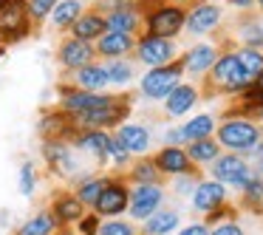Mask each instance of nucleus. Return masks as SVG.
Wrapping results in <instances>:
<instances>
[{
  "instance_id": "f257e3e1",
  "label": "nucleus",
  "mask_w": 263,
  "mask_h": 235,
  "mask_svg": "<svg viewBox=\"0 0 263 235\" xmlns=\"http://www.w3.org/2000/svg\"><path fill=\"white\" fill-rule=\"evenodd\" d=\"M260 125L249 116H229L218 125V142L223 148H229L232 153H240L246 156L257 142H260Z\"/></svg>"
},
{
  "instance_id": "f03ea898",
  "label": "nucleus",
  "mask_w": 263,
  "mask_h": 235,
  "mask_svg": "<svg viewBox=\"0 0 263 235\" xmlns=\"http://www.w3.org/2000/svg\"><path fill=\"white\" fill-rule=\"evenodd\" d=\"M212 74H210V82L215 91H223V94H243L246 88L252 85L249 74L243 71L238 54L235 51H227V54H218L215 65H212Z\"/></svg>"
},
{
  "instance_id": "7ed1b4c3",
  "label": "nucleus",
  "mask_w": 263,
  "mask_h": 235,
  "mask_svg": "<svg viewBox=\"0 0 263 235\" xmlns=\"http://www.w3.org/2000/svg\"><path fill=\"white\" fill-rule=\"evenodd\" d=\"M184 23H187V12H184L181 6H176V3H159V6L144 17L147 34L167 37V40H173V37L184 29Z\"/></svg>"
},
{
  "instance_id": "20e7f679",
  "label": "nucleus",
  "mask_w": 263,
  "mask_h": 235,
  "mask_svg": "<svg viewBox=\"0 0 263 235\" xmlns=\"http://www.w3.org/2000/svg\"><path fill=\"white\" fill-rule=\"evenodd\" d=\"M181 74H184V65L181 63H173L164 65V68H150L147 74L142 77V94L150 99H167L178 85H181Z\"/></svg>"
},
{
  "instance_id": "39448f33",
  "label": "nucleus",
  "mask_w": 263,
  "mask_h": 235,
  "mask_svg": "<svg viewBox=\"0 0 263 235\" xmlns=\"http://www.w3.org/2000/svg\"><path fill=\"white\" fill-rule=\"evenodd\" d=\"M212 178L221 184H232V187H240L243 190L246 184L252 182V178L257 176L255 170H252L249 161H243L238 153H229V156H218L215 161H212Z\"/></svg>"
},
{
  "instance_id": "423d86ee",
  "label": "nucleus",
  "mask_w": 263,
  "mask_h": 235,
  "mask_svg": "<svg viewBox=\"0 0 263 235\" xmlns=\"http://www.w3.org/2000/svg\"><path fill=\"white\" fill-rule=\"evenodd\" d=\"M136 54L147 68H164V65L176 63V43L167 40V37L144 34L136 43Z\"/></svg>"
},
{
  "instance_id": "0eeeda50",
  "label": "nucleus",
  "mask_w": 263,
  "mask_h": 235,
  "mask_svg": "<svg viewBox=\"0 0 263 235\" xmlns=\"http://www.w3.org/2000/svg\"><path fill=\"white\" fill-rule=\"evenodd\" d=\"M127 111H130V105H127L125 99L110 97L108 105L93 108V111H88V114H80V116H77V122L85 125L88 131H99V128H108V125H119V122L127 116Z\"/></svg>"
},
{
  "instance_id": "6e6552de",
  "label": "nucleus",
  "mask_w": 263,
  "mask_h": 235,
  "mask_svg": "<svg viewBox=\"0 0 263 235\" xmlns=\"http://www.w3.org/2000/svg\"><path fill=\"white\" fill-rule=\"evenodd\" d=\"M161 201H164L161 184H139L136 190H130V204H127V210H130L133 218L147 221L153 212H159Z\"/></svg>"
},
{
  "instance_id": "1a4fd4ad",
  "label": "nucleus",
  "mask_w": 263,
  "mask_h": 235,
  "mask_svg": "<svg viewBox=\"0 0 263 235\" xmlns=\"http://www.w3.org/2000/svg\"><path fill=\"white\" fill-rule=\"evenodd\" d=\"M156 167L164 176H193V159L187 156V150L178 148V144H167L159 150L156 156Z\"/></svg>"
},
{
  "instance_id": "9d476101",
  "label": "nucleus",
  "mask_w": 263,
  "mask_h": 235,
  "mask_svg": "<svg viewBox=\"0 0 263 235\" xmlns=\"http://www.w3.org/2000/svg\"><path fill=\"white\" fill-rule=\"evenodd\" d=\"M223 12L218 3H195L193 9L187 12V23H184V29L190 31V34H206V31H212L218 23H221Z\"/></svg>"
},
{
  "instance_id": "9b49d317",
  "label": "nucleus",
  "mask_w": 263,
  "mask_h": 235,
  "mask_svg": "<svg viewBox=\"0 0 263 235\" xmlns=\"http://www.w3.org/2000/svg\"><path fill=\"white\" fill-rule=\"evenodd\" d=\"M227 204V184L215 182V178H206V182L195 184V193H193V207L201 212H212L218 207Z\"/></svg>"
},
{
  "instance_id": "f8f14e48",
  "label": "nucleus",
  "mask_w": 263,
  "mask_h": 235,
  "mask_svg": "<svg viewBox=\"0 0 263 235\" xmlns=\"http://www.w3.org/2000/svg\"><path fill=\"white\" fill-rule=\"evenodd\" d=\"M26 20H29V9L20 0H9L6 6H0V31L6 37H23Z\"/></svg>"
},
{
  "instance_id": "ddd939ff",
  "label": "nucleus",
  "mask_w": 263,
  "mask_h": 235,
  "mask_svg": "<svg viewBox=\"0 0 263 235\" xmlns=\"http://www.w3.org/2000/svg\"><path fill=\"white\" fill-rule=\"evenodd\" d=\"M127 204H130L127 187H122V184H116V182H108V187H105L102 195L97 198L93 210H97L99 215H119V212L127 210Z\"/></svg>"
},
{
  "instance_id": "4468645a",
  "label": "nucleus",
  "mask_w": 263,
  "mask_h": 235,
  "mask_svg": "<svg viewBox=\"0 0 263 235\" xmlns=\"http://www.w3.org/2000/svg\"><path fill=\"white\" fill-rule=\"evenodd\" d=\"M91 57H93V46L85 40H65L63 48H60V63L65 65V68H85V65H91Z\"/></svg>"
},
{
  "instance_id": "2eb2a0df",
  "label": "nucleus",
  "mask_w": 263,
  "mask_h": 235,
  "mask_svg": "<svg viewBox=\"0 0 263 235\" xmlns=\"http://www.w3.org/2000/svg\"><path fill=\"white\" fill-rule=\"evenodd\" d=\"M215 60H218L215 46H210V43H198V46H193L181 57V65H184V71H190V74H204L206 68L215 65Z\"/></svg>"
},
{
  "instance_id": "dca6fc26",
  "label": "nucleus",
  "mask_w": 263,
  "mask_h": 235,
  "mask_svg": "<svg viewBox=\"0 0 263 235\" xmlns=\"http://www.w3.org/2000/svg\"><path fill=\"white\" fill-rule=\"evenodd\" d=\"M105 26L108 31H119V34H136L139 26H142V14L136 12L133 6H116L114 12L105 17Z\"/></svg>"
},
{
  "instance_id": "f3484780",
  "label": "nucleus",
  "mask_w": 263,
  "mask_h": 235,
  "mask_svg": "<svg viewBox=\"0 0 263 235\" xmlns=\"http://www.w3.org/2000/svg\"><path fill=\"white\" fill-rule=\"evenodd\" d=\"M110 97H102V94H91V91H71L63 97V108L68 111V114L80 116V114H88V111L93 108H102V105H108Z\"/></svg>"
},
{
  "instance_id": "a211bd4d",
  "label": "nucleus",
  "mask_w": 263,
  "mask_h": 235,
  "mask_svg": "<svg viewBox=\"0 0 263 235\" xmlns=\"http://www.w3.org/2000/svg\"><path fill=\"white\" fill-rule=\"evenodd\" d=\"M198 97H201V94H198V88H195V85H178L176 91L164 99V111L170 116H184V114H190V111L195 108Z\"/></svg>"
},
{
  "instance_id": "6ab92c4d",
  "label": "nucleus",
  "mask_w": 263,
  "mask_h": 235,
  "mask_svg": "<svg viewBox=\"0 0 263 235\" xmlns=\"http://www.w3.org/2000/svg\"><path fill=\"white\" fill-rule=\"evenodd\" d=\"M116 139H119L130 153H147V150H150V131L144 125H133V122L119 125Z\"/></svg>"
},
{
  "instance_id": "aec40b11",
  "label": "nucleus",
  "mask_w": 263,
  "mask_h": 235,
  "mask_svg": "<svg viewBox=\"0 0 263 235\" xmlns=\"http://www.w3.org/2000/svg\"><path fill=\"white\" fill-rule=\"evenodd\" d=\"M110 82L108 77V68L105 65H85V68L77 71V85H80V91H91V94H99L105 85Z\"/></svg>"
},
{
  "instance_id": "412c9836",
  "label": "nucleus",
  "mask_w": 263,
  "mask_h": 235,
  "mask_svg": "<svg viewBox=\"0 0 263 235\" xmlns=\"http://www.w3.org/2000/svg\"><path fill=\"white\" fill-rule=\"evenodd\" d=\"M136 46L133 43V34H119V31H105L102 37H99V54L102 57H122V54H127L130 48Z\"/></svg>"
},
{
  "instance_id": "4be33fe9",
  "label": "nucleus",
  "mask_w": 263,
  "mask_h": 235,
  "mask_svg": "<svg viewBox=\"0 0 263 235\" xmlns=\"http://www.w3.org/2000/svg\"><path fill=\"white\" fill-rule=\"evenodd\" d=\"M215 128L218 125H215V119H212L210 114H198V116H193L187 125H181V139L187 144L190 142H198V139H210Z\"/></svg>"
},
{
  "instance_id": "5701e85b",
  "label": "nucleus",
  "mask_w": 263,
  "mask_h": 235,
  "mask_svg": "<svg viewBox=\"0 0 263 235\" xmlns=\"http://www.w3.org/2000/svg\"><path fill=\"white\" fill-rule=\"evenodd\" d=\"M105 31H108V26H105L102 14H82V17L74 23V37L77 40H85V43L99 40Z\"/></svg>"
},
{
  "instance_id": "b1692460",
  "label": "nucleus",
  "mask_w": 263,
  "mask_h": 235,
  "mask_svg": "<svg viewBox=\"0 0 263 235\" xmlns=\"http://www.w3.org/2000/svg\"><path fill=\"white\" fill-rule=\"evenodd\" d=\"M110 142H114V136H108L105 131H85L80 139H77V144H80L85 153H93L97 159H108Z\"/></svg>"
},
{
  "instance_id": "393cba45",
  "label": "nucleus",
  "mask_w": 263,
  "mask_h": 235,
  "mask_svg": "<svg viewBox=\"0 0 263 235\" xmlns=\"http://www.w3.org/2000/svg\"><path fill=\"white\" fill-rule=\"evenodd\" d=\"M181 215L176 210H159L144 221V235H170L178 227Z\"/></svg>"
},
{
  "instance_id": "a878e982",
  "label": "nucleus",
  "mask_w": 263,
  "mask_h": 235,
  "mask_svg": "<svg viewBox=\"0 0 263 235\" xmlns=\"http://www.w3.org/2000/svg\"><path fill=\"white\" fill-rule=\"evenodd\" d=\"M238 40L246 48H263V17H246L238 26Z\"/></svg>"
},
{
  "instance_id": "bb28decb",
  "label": "nucleus",
  "mask_w": 263,
  "mask_h": 235,
  "mask_svg": "<svg viewBox=\"0 0 263 235\" xmlns=\"http://www.w3.org/2000/svg\"><path fill=\"white\" fill-rule=\"evenodd\" d=\"M80 17H82V3H80V0H60L57 9L51 12V20H54V26H57V29L74 26Z\"/></svg>"
},
{
  "instance_id": "cd10ccee",
  "label": "nucleus",
  "mask_w": 263,
  "mask_h": 235,
  "mask_svg": "<svg viewBox=\"0 0 263 235\" xmlns=\"http://www.w3.org/2000/svg\"><path fill=\"white\" fill-rule=\"evenodd\" d=\"M187 156L195 165H204V161H215L221 156V148H218L215 139H198V142L187 144Z\"/></svg>"
},
{
  "instance_id": "c85d7f7f",
  "label": "nucleus",
  "mask_w": 263,
  "mask_h": 235,
  "mask_svg": "<svg viewBox=\"0 0 263 235\" xmlns=\"http://www.w3.org/2000/svg\"><path fill=\"white\" fill-rule=\"evenodd\" d=\"M46 156H48V161L54 165V170H57V173H65V176H68V173L77 170L74 156H71V150L65 148V144H48Z\"/></svg>"
},
{
  "instance_id": "c756f323",
  "label": "nucleus",
  "mask_w": 263,
  "mask_h": 235,
  "mask_svg": "<svg viewBox=\"0 0 263 235\" xmlns=\"http://www.w3.org/2000/svg\"><path fill=\"white\" fill-rule=\"evenodd\" d=\"M238 60H240V65H243V71L249 74V80H255L257 74L263 71V51L260 48H238Z\"/></svg>"
},
{
  "instance_id": "7c9ffc66",
  "label": "nucleus",
  "mask_w": 263,
  "mask_h": 235,
  "mask_svg": "<svg viewBox=\"0 0 263 235\" xmlns=\"http://www.w3.org/2000/svg\"><path fill=\"white\" fill-rule=\"evenodd\" d=\"M54 215L63 218V221H77V218H82V201L77 195H65V198L57 201Z\"/></svg>"
},
{
  "instance_id": "2f4dec72",
  "label": "nucleus",
  "mask_w": 263,
  "mask_h": 235,
  "mask_svg": "<svg viewBox=\"0 0 263 235\" xmlns=\"http://www.w3.org/2000/svg\"><path fill=\"white\" fill-rule=\"evenodd\" d=\"M51 229H54V218L48 212H40L29 224H23V229L17 235H51Z\"/></svg>"
},
{
  "instance_id": "473e14b6",
  "label": "nucleus",
  "mask_w": 263,
  "mask_h": 235,
  "mask_svg": "<svg viewBox=\"0 0 263 235\" xmlns=\"http://www.w3.org/2000/svg\"><path fill=\"white\" fill-rule=\"evenodd\" d=\"M105 187H108V182H105V178H88V182L77 190V198H80L82 204H97V198L102 195Z\"/></svg>"
},
{
  "instance_id": "72a5a7b5",
  "label": "nucleus",
  "mask_w": 263,
  "mask_h": 235,
  "mask_svg": "<svg viewBox=\"0 0 263 235\" xmlns=\"http://www.w3.org/2000/svg\"><path fill=\"white\" fill-rule=\"evenodd\" d=\"M243 204L252 210H263V176H255L243 187Z\"/></svg>"
},
{
  "instance_id": "f704fd0d",
  "label": "nucleus",
  "mask_w": 263,
  "mask_h": 235,
  "mask_svg": "<svg viewBox=\"0 0 263 235\" xmlns=\"http://www.w3.org/2000/svg\"><path fill=\"white\" fill-rule=\"evenodd\" d=\"M105 68H108L110 82H116V85H127V82L133 80V65L125 63V60H110Z\"/></svg>"
},
{
  "instance_id": "c9c22d12",
  "label": "nucleus",
  "mask_w": 263,
  "mask_h": 235,
  "mask_svg": "<svg viewBox=\"0 0 263 235\" xmlns=\"http://www.w3.org/2000/svg\"><path fill=\"white\" fill-rule=\"evenodd\" d=\"M159 167L156 161H139L136 170H133V182L136 184H159Z\"/></svg>"
},
{
  "instance_id": "e433bc0d",
  "label": "nucleus",
  "mask_w": 263,
  "mask_h": 235,
  "mask_svg": "<svg viewBox=\"0 0 263 235\" xmlns=\"http://www.w3.org/2000/svg\"><path fill=\"white\" fill-rule=\"evenodd\" d=\"M57 3L60 0H29V14L34 20H43V17H48V14L57 9Z\"/></svg>"
},
{
  "instance_id": "4c0bfd02",
  "label": "nucleus",
  "mask_w": 263,
  "mask_h": 235,
  "mask_svg": "<svg viewBox=\"0 0 263 235\" xmlns=\"http://www.w3.org/2000/svg\"><path fill=\"white\" fill-rule=\"evenodd\" d=\"M97 235H136V229H133L130 224H125V221H108V224L99 227Z\"/></svg>"
},
{
  "instance_id": "58836bf2",
  "label": "nucleus",
  "mask_w": 263,
  "mask_h": 235,
  "mask_svg": "<svg viewBox=\"0 0 263 235\" xmlns=\"http://www.w3.org/2000/svg\"><path fill=\"white\" fill-rule=\"evenodd\" d=\"M20 193H23V195L34 193V167H31L29 161L20 167Z\"/></svg>"
},
{
  "instance_id": "ea45409f",
  "label": "nucleus",
  "mask_w": 263,
  "mask_h": 235,
  "mask_svg": "<svg viewBox=\"0 0 263 235\" xmlns=\"http://www.w3.org/2000/svg\"><path fill=\"white\" fill-rule=\"evenodd\" d=\"M108 159H114L116 165H127V159H130V150L125 148V144L119 142V139H114V142H110V153H108Z\"/></svg>"
},
{
  "instance_id": "a19ab883",
  "label": "nucleus",
  "mask_w": 263,
  "mask_h": 235,
  "mask_svg": "<svg viewBox=\"0 0 263 235\" xmlns=\"http://www.w3.org/2000/svg\"><path fill=\"white\" fill-rule=\"evenodd\" d=\"M210 235H246V232L238 227V224L227 221V224H218V227H212V229H210Z\"/></svg>"
},
{
  "instance_id": "79ce46f5",
  "label": "nucleus",
  "mask_w": 263,
  "mask_h": 235,
  "mask_svg": "<svg viewBox=\"0 0 263 235\" xmlns=\"http://www.w3.org/2000/svg\"><path fill=\"white\" fill-rule=\"evenodd\" d=\"M97 218H99V215H88V218H82V232H85V235H97V232H99Z\"/></svg>"
},
{
  "instance_id": "37998d69",
  "label": "nucleus",
  "mask_w": 263,
  "mask_h": 235,
  "mask_svg": "<svg viewBox=\"0 0 263 235\" xmlns=\"http://www.w3.org/2000/svg\"><path fill=\"white\" fill-rule=\"evenodd\" d=\"M178 235H210V229H206L204 224H190V227H184Z\"/></svg>"
},
{
  "instance_id": "c03bdc74",
  "label": "nucleus",
  "mask_w": 263,
  "mask_h": 235,
  "mask_svg": "<svg viewBox=\"0 0 263 235\" xmlns=\"http://www.w3.org/2000/svg\"><path fill=\"white\" fill-rule=\"evenodd\" d=\"M257 0H229V6H235V9H252Z\"/></svg>"
},
{
  "instance_id": "a18cd8bd",
  "label": "nucleus",
  "mask_w": 263,
  "mask_h": 235,
  "mask_svg": "<svg viewBox=\"0 0 263 235\" xmlns=\"http://www.w3.org/2000/svg\"><path fill=\"white\" fill-rule=\"evenodd\" d=\"M257 6H260V12H263V0H257Z\"/></svg>"
},
{
  "instance_id": "49530a36",
  "label": "nucleus",
  "mask_w": 263,
  "mask_h": 235,
  "mask_svg": "<svg viewBox=\"0 0 263 235\" xmlns=\"http://www.w3.org/2000/svg\"><path fill=\"white\" fill-rule=\"evenodd\" d=\"M6 3H9V0H0V6H6Z\"/></svg>"
},
{
  "instance_id": "de8ad7c7",
  "label": "nucleus",
  "mask_w": 263,
  "mask_h": 235,
  "mask_svg": "<svg viewBox=\"0 0 263 235\" xmlns=\"http://www.w3.org/2000/svg\"><path fill=\"white\" fill-rule=\"evenodd\" d=\"M65 235H68V232H65Z\"/></svg>"
}]
</instances>
